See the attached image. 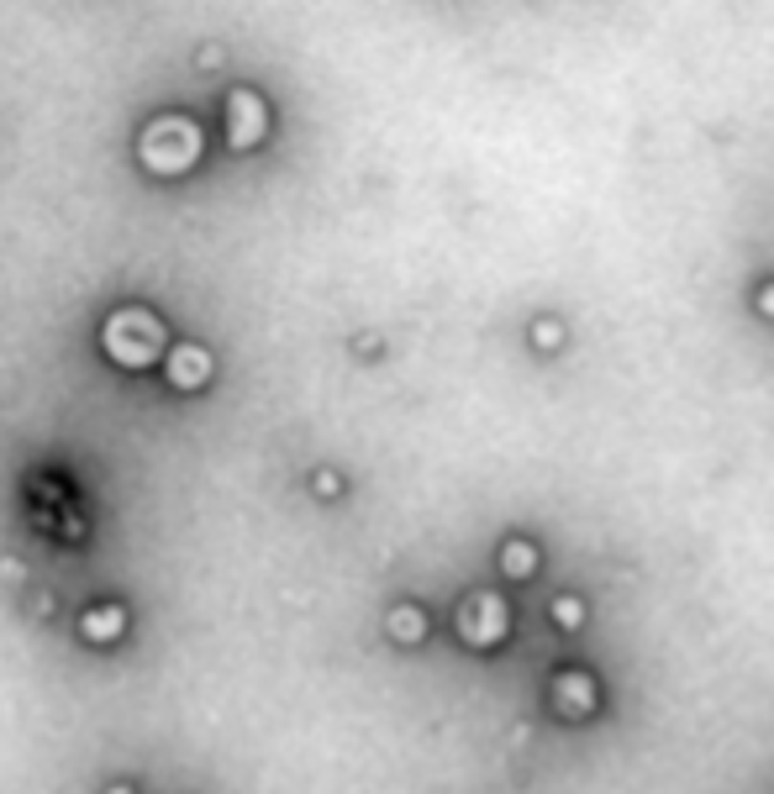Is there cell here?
<instances>
[{
  "label": "cell",
  "mask_w": 774,
  "mask_h": 794,
  "mask_svg": "<svg viewBox=\"0 0 774 794\" xmlns=\"http://www.w3.org/2000/svg\"><path fill=\"white\" fill-rule=\"evenodd\" d=\"M158 342H164V326H158L148 310H121V316H111L106 347L116 353V358H126V363H148V358L158 353Z\"/></svg>",
  "instance_id": "obj_2"
},
{
  "label": "cell",
  "mask_w": 774,
  "mask_h": 794,
  "mask_svg": "<svg viewBox=\"0 0 774 794\" xmlns=\"http://www.w3.org/2000/svg\"><path fill=\"white\" fill-rule=\"evenodd\" d=\"M137 153L153 174H185L201 153V132H195L190 116H158V121H148Z\"/></svg>",
  "instance_id": "obj_1"
},
{
  "label": "cell",
  "mask_w": 774,
  "mask_h": 794,
  "mask_svg": "<svg viewBox=\"0 0 774 794\" xmlns=\"http://www.w3.org/2000/svg\"><path fill=\"white\" fill-rule=\"evenodd\" d=\"M258 137H264V100L253 95V90H232L226 95V142L242 153Z\"/></svg>",
  "instance_id": "obj_3"
},
{
  "label": "cell",
  "mask_w": 774,
  "mask_h": 794,
  "mask_svg": "<svg viewBox=\"0 0 774 794\" xmlns=\"http://www.w3.org/2000/svg\"><path fill=\"white\" fill-rule=\"evenodd\" d=\"M201 379H206V358H201L195 347H180V353H174V385L190 390V385H201Z\"/></svg>",
  "instance_id": "obj_4"
}]
</instances>
